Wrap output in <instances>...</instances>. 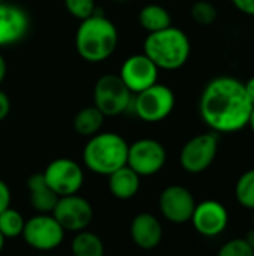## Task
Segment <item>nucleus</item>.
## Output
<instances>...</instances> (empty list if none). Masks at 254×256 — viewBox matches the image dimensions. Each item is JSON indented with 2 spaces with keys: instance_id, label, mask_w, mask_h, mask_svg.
<instances>
[{
  "instance_id": "f257e3e1",
  "label": "nucleus",
  "mask_w": 254,
  "mask_h": 256,
  "mask_svg": "<svg viewBox=\"0 0 254 256\" xmlns=\"http://www.w3.org/2000/svg\"><path fill=\"white\" fill-rule=\"evenodd\" d=\"M253 105L244 82L234 76L211 80L199 99V114L216 134H234L249 126Z\"/></svg>"
},
{
  "instance_id": "f03ea898",
  "label": "nucleus",
  "mask_w": 254,
  "mask_h": 256,
  "mask_svg": "<svg viewBox=\"0 0 254 256\" xmlns=\"http://www.w3.org/2000/svg\"><path fill=\"white\" fill-rule=\"evenodd\" d=\"M118 46V30L115 24L100 12L82 20L76 28L75 48L78 56L88 63L108 60Z\"/></svg>"
},
{
  "instance_id": "7ed1b4c3",
  "label": "nucleus",
  "mask_w": 254,
  "mask_h": 256,
  "mask_svg": "<svg viewBox=\"0 0 254 256\" xmlns=\"http://www.w3.org/2000/svg\"><path fill=\"white\" fill-rule=\"evenodd\" d=\"M190 52L192 44L189 36L174 26L148 33L144 40V54L163 70H177L183 68L189 62Z\"/></svg>"
},
{
  "instance_id": "20e7f679",
  "label": "nucleus",
  "mask_w": 254,
  "mask_h": 256,
  "mask_svg": "<svg viewBox=\"0 0 254 256\" xmlns=\"http://www.w3.org/2000/svg\"><path fill=\"white\" fill-rule=\"evenodd\" d=\"M129 144L115 132H99L87 141L82 150L85 166L100 176H109L127 165Z\"/></svg>"
},
{
  "instance_id": "39448f33",
  "label": "nucleus",
  "mask_w": 254,
  "mask_h": 256,
  "mask_svg": "<svg viewBox=\"0 0 254 256\" xmlns=\"http://www.w3.org/2000/svg\"><path fill=\"white\" fill-rule=\"evenodd\" d=\"M130 108L139 120L145 123H159L172 114L175 108V93L171 87L156 82L133 94Z\"/></svg>"
},
{
  "instance_id": "423d86ee",
  "label": "nucleus",
  "mask_w": 254,
  "mask_h": 256,
  "mask_svg": "<svg viewBox=\"0 0 254 256\" xmlns=\"http://www.w3.org/2000/svg\"><path fill=\"white\" fill-rule=\"evenodd\" d=\"M133 93L126 87L118 75L100 76L93 88V105L105 117H117L132 106Z\"/></svg>"
},
{
  "instance_id": "0eeeda50",
  "label": "nucleus",
  "mask_w": 254,
  "mask_h": 256,
  "mask_svg": "<svg viewBox=\"0 0 254 256\" xmlns=\"http://www.w3.org/2000/svg\"><path fill=\"white\" fill-rule=\"evenodd\" d=\"M219 152V135L216 132L199 134L190 138L181 148L180 165L190 174H199L208 170Z\"/></svg>"
},
{
  "instance_id": "6e6552de",
  "label": "nucleus",
  "mask_w": 254,
  "mask_h": 256,
  "mask_svg": "<svg viewBox=\"0 0 254 256\" xmlns=\"http://www.w3.org/2000/svg\"><path fill=\"white\" fill-rule=\"evenodd\" d=\"M64 232L66 231L51 213H39L25 220L22 238L30 248L40 252H49L63 243Z\"/></svg>"
},
{
  "instance_id": "1a4fd4ad",
  "label": "nucleus",
  "mask_w": 254,
  "mask_h": 256,
  "mask_svg": "<svg viewBox=\"0 0 254 256\" xmlns=\"http://www.w3.org/2000/svg\"><path fill=\"white\" fill-rule=\"evenodd\" d=\"M166 164V148L162 142L153 138H142L129 146L127 166L139 177L157 174Z\"/></svg>"
},
{
  "instance_id": "9d476101",
  "label": "nucleus",
  "mask_w": 254,
  "mask_h": 256,
  "mask_svg": "<svg viewBox=\"0 0 254 256\" xmlns=\"http://www.w3.org/2000/svg\"><path fill=\"white\" fill-rule=\"evenodd\" d=\"M42 174L48 186L58 196L75 195L84 184V171L81 165L69 158L54 159L46 165Z\"/></svg>"
},
{
  "instance_id": "9b49d317",
  "label": "nucleus",
  "mask_w": 254,
  "mask_h": 256,
  "mask_svg": "<svg viewBox=\"0 0 254 256\" xmlns=\"http://www.w3.org/2000/svg\"><path fill=\"white\" fill-rule=\"evenodd\" d=\"M51 214L64 231L79 232L91 224L93 207L85 198L75 194L60 196Z\"/></svg>"
},
{
  "instance_id": "f8f14e48",
  "label": "nucleus",
  "mask_w": 254,
  "mask_h": 256,
  "mask_svg": "<svg viewBox=\"0 0 254 256\" xmlns=\"http://www.w3.org/2000/svg\"><path fill=\"white\" fill-rule=\"evenodd\" d=\"M159 70L160 69L144 52H141L133 54L123 62L118 76L126 84V87L133 94H136L159 82Z\"/></svg>"
},
{
  "instance_id": "ddd939ff",
  "label": "nucleus",
  "mask_w": 254,
  "mask_h": 256,
  "mask_svg": "<svg viewBox=\"0 0 254 256\" xmlns=\"http://www.w3.org/2000/svg\"><path fill=\"white\" fill-rule=\"evenodd\" d=\"M159 207L166 220L181 225L192 219L196 207L193 194L180 184L168 186L159 198Z\"/></svg>"
},
{
  "instance_id": "4468645a",
  "label": "nucleus",
  "mask_w": 254,
  "mask_h": 256,
  "mask_svg": "<svg viewBox=\"0 0 254 256\" xmlns=\"http://www.w3.org/2000/svg\"><path fill=\"white\" fill-rule=\"evenodd\" d=\"M190 220L201 236L217 237L226 230L229 224V214L222 202L208 200L196 204Z\"/></svg>"
},
{
  "instance_id": "2eb2a0df",
  "label": "nucleus",
  "mask_w": 254,
  "mask_h": 256,
  "mask_svg": "<svg viewBox=\"0 0 254 256\" xmlns=\"http://www.w3.org/2000/svg\"><path fill=\"white\" fill-rule=\"evenodd\" d=\"M30 28V16L18 4L0 3V48L21 42Z\"/></svg>"
},
{
  "instance_id": "dca6fc26",
  "label": "nucleus",
  "mask_w": 254,
  "mask_h": 256,
  "mask_svg": "<svg viewBox=\"0 0 254 256\" xmlns=\"http://www.w3.org/2000/svg\"><path fill=\"white\" fill-rule=\"evenodd\" d=\"M130 236L135 244L144 250L156 249L163 237V228L159 219L151 213H141L133 218L130 225Z\"/></svg>"
},
{
  "instance_id": "f3484780",
  "label": "nucleus",
  "mask_w": 254,
  "mask_h": 256,
  "mask_svg": "<svg viewBox=\"0 0 254 256\" xmlns=\"http://www.w3.org/2000/svg\"><path fill=\"white\" fill-rule=\"evenodd\" d=\"M27 189L30 194V204L37 213H52L60 196L48 186L42 172L28 177Z\"/></svg>"
},
{
  "instance_id": "a211bd4d",
  "label": "nucleus",
  "mask_w": 254,
  "mask_h": 256,
  "mask_svg": "<svg viewBox=\"0 0 254 256\" xmlns=\"http://www.w3.org/2000/svg\"><path fill=\"white\" fill-rule=\"evenodd\" d=\"M109 190L118 200H130L133 198L141 186V177L127 165L118 168L112 174L108 176Z\"/></svg>"
},
{
  "instance_id": "6ab92c4d",
  "label": "nucleus",
  "mask_w": 254,
  "mask_h": 256,
  "mask_svg": "<svg viewBox=\"0 0 254 256\" xmlns=\"http://www.w3.org/2000/svg\"><path fill=\"white\" fill-rule=\"evenodd\" d=\"M138 22L145 32L154 33V32H160L163 28L171 27L172 16L165 6L157 4V3H150L141 8L138 14Z\"/></svg>"
},
{
  "instance_id": "aec40b11",
  "label": "nucleus",
  "mask_w": 254,
  "mask_h": 256,
  "mask_svg": "<svg viewBox=\"0 0 254 256\" xmlns=\"http://www.w3.org/2000/svg\"><path fill=\"white\" fill-rule=\"evenodd\" d=\"M105 122V116L94 106H84L81 108L76 116L73 117V129L81 136H93L100 132Z\"/></svg>"
},
{
  "instance_id": "412c9836",
  "label": "nucleus",
  "mask_w": 254,
  "mask_h": 256,
  "mask_svg": "<svg viewBox=\"0 0 254 256\" xmlns=\"http://www.w3.org/2000/svg\"><path fill=\"white\" fill-rule=\"evenodd\" d=\"M70 250L73 256H103L105 255V246L102 240L90 232V231H79L72 240Z\"/></svg>"
},
{
  "instance_id": "4be33fe9",
  "label": "nucleus",
  "mask_w": 254,
  "mask_h": 256,
  "mask_svg": "<svg viewBox=\"0 0 254 256\" xmlns=\"http://www.w3.org/2000/svg\"><path fill=\"white\" fill-rule=\"evenodd\" d=\"M25 220L19 212L9 207L0 213V232L4 238H16L22 236Z\"/></svg>"
},
{
  "instance_id": "5701e85b",
  "label": "nucleus",
  "mask_w": 254,
  "mask_h": 256,
  "mask_svg": "<svg viewBox=\"0 0 254 256\" xmlns=\"http://www.w3.org/2000/svg\"><path fill=\"white\" fill-rule=\"evenodd\" d=\"M235 196L243 207L254 210V170L246 171L238 178L235 186Z\"/></svg>"
},
{
  "instance_id": "b1692460",
  "label": "nucleus",
  "mask_w": 254,
  "mask_h": 256,
  "mask_svg": "<svg viewBox=\"0 0 254 256\" xmlns=\"http://www.w3.org/2000/svg\"><path fill=\"white\" fill-rule=\"evenodd\" d=\"M190 15H192V20L198 26L208 27V26H213L217 21L219 12H217V8L211 2H208V0H198V2H195L192 4Z\"/></svg>"
},
{
  "instance_id": "393cba45",
  "label": "nucleus",
  "mask_w": 254,
  "mask_h": 256,
  "mask_svg": "<svg viewBox=\"0 0 254 256\" xmlns=\"http://www.w3.org/2000/svg\"><path fill=\"white\" fill-rule=\"evenodd\" d=\"M64 8L69 15L79 21L91 16L97 10L94 0H64Z\"/></svg>"
},
{
  "instance_id": "a878e982",
  "label": "nucleus",
  "mask_w": 254,
  "mask_h": 256,
  "mask_svg": "<svg viewBox=\"0 0 254 256\" xmlns=\"http://www.w3.org/2000/svg\"><path fill=\"white\" fill-rule=\"evenodd\" d=\"M217 256H254V249L244 238H234L220 248Z\"/></svg>"
},
{
  "instance_id": "bb28decb",
  "label": "nucleus",
  "mask_w": 254,
  "mask_h": 256,
  "mask_svg": "<svg viewBox=\"0 0 254 256\" xmlns=\"http://www.w3.org/2000/svg\"><path fill=\"white\" fill-rule=\"evenodd\" d=\"M10 207V190L9 186L0 180V213Z\"/></svg>"
},
{
  "instance_id": "cd10ccee",
  "label": "nucleus",
  "mask_w": 254,
  "mask_h": 256,
  "mask_svg": "<svg viewBox=\"0 0 254 256\" xmlns=\"http://www.w3.org/2000/svg\"><path fill=\"white\" fill-rule=\"evenodd\" d=\"M231 2L240 12L254 16V0H231Z\"/></svg>"
},
{
  "instance_id": "c85d7f7f",
  "label": "nucleus",
  "mask_w": 254,
  "mask_h": 256,
  "mask_svg": "<svg viewBox=\"0 0 254 256\" xmlns=\"http://www.w3.org/2000/svg\"><path fill=\"white\" fill-rule=\"evenodd\" d=\"M10 112V99L9 96L0 88V122H3Z\"/></svg>"
},
{
  "instance_id": "c756f323",
  "label": "nucleus",
  "mask_w": 254,
  "mask_h": 256,
  "mask_svg": "<svg viewBox=\"0 0 254 256\" xmlns=\"http://www.w3.org/2000/svg\"><path fill=\"white\" fill-rule=\"evenodd\" d=\"M244 87H246V92H247V96H249L252 105L254 106V76H252L247 82H244Z\"/></svg>"
},
{
  "instance_id": "7c9ffc66",
  "label": "nucleus",
  "mask_w": 254,
  "mask_h": 256,
  "mask_svg": "<svg viewBox=\"0 0 254 256\" xmlns=\"http://www.w3.org/2000/svg\"><path fill=\"white\" fill-rule=\"evenodd\" d=\"M6 74H7V64H6V60H4L3 54L0 52V84L4 81Z\"/></svg>"
},
{
  "instance_id": "2f4dec72",
  "label": "nucleus",
  "mask_w": 254,
  "mask_h": 256,
  "mask_svg": "<svg viewBox=\"0 0 254 256\" xmlns=\"http://www.w3.org/2000/svg\"><path fill=\"white\" fill-rule=\"evenodd\" d=\"M244 240H246V242H247V243H249V244H250V246L254 249V228L247 232V236L244 237Z\"/></svg>"
},
{
  "instance_id": "473e14b6",
  "label": "nucleus",
  "mask_w": 254,
  "mask_h": 256,
  "mask_svg": "<svg viewBox=\"0 0 254 256\" xmlns=\"http://www.w3.org/2000/svg\"><path fill=\"white\" fill-rule=\"evenodd\" d=\"M249 126H250V129H252V132L254 134V106L253 110H252V114H250V120H249Z\"/></svg>"
},
{
  "instance_id": "72a5a7b5",
  "label": "nucleus",
  "mask_w": 254,
  "mask_h": 256,
  "mask_svg": "<svg viewBox=\"0 0 254 256\" xmlns=\"http://www.w3.org/2000/svg\"><path fill=\"white\" fill-rule=\"evenodd\" d=\"M4 240H6V238H4V237L1 236V232H0V252L3 250V246H4Z\"/></svg>"
},
{
  "instance_id": "f704fd0d",
  "label": "nucleus",
  "mask_w": 254,
  "mask_h": 256,
  "mask_svg": "<svg viewBox=\"0 0 254 256\" xmlns=\"http://www.w3.org/2000/svg\"><path fill=\"white\" fill-rule=\"evenodd\" d=\"M112 2H118V3H121V2H127V0H112Z\"/></svg>"
},
{
  "instance_id": "c9c22d12",
  "label": "nucleus",
  "mask_w": 254,
  "mask_h": 256,
  "mask_svg": "<svg viewBox=\"0 0 254 256\" xmlns=\"http://www.w3.org/2000/svg\"><path fill=\"white\" fill-rule=\"evenodd\" d=\"M253 225H254V210H253ZM254 228V226H253Z\"/></svg>"
},
{
  "instance_id": "e433bc0d",
  "label": "nucleus",
  "mask_w": 254,
  "mask_h": 256,
  "mask_svg": "<svg viewBox=\"0 0 254 256\" xmlns=\"http://www.w3.org/2000/svg\"><path fill=\"white\" fill-rule=\"evenodd\" d=\"M3 2H4V0H0V3H3Z\"/></svg>"
}]
</instances>
